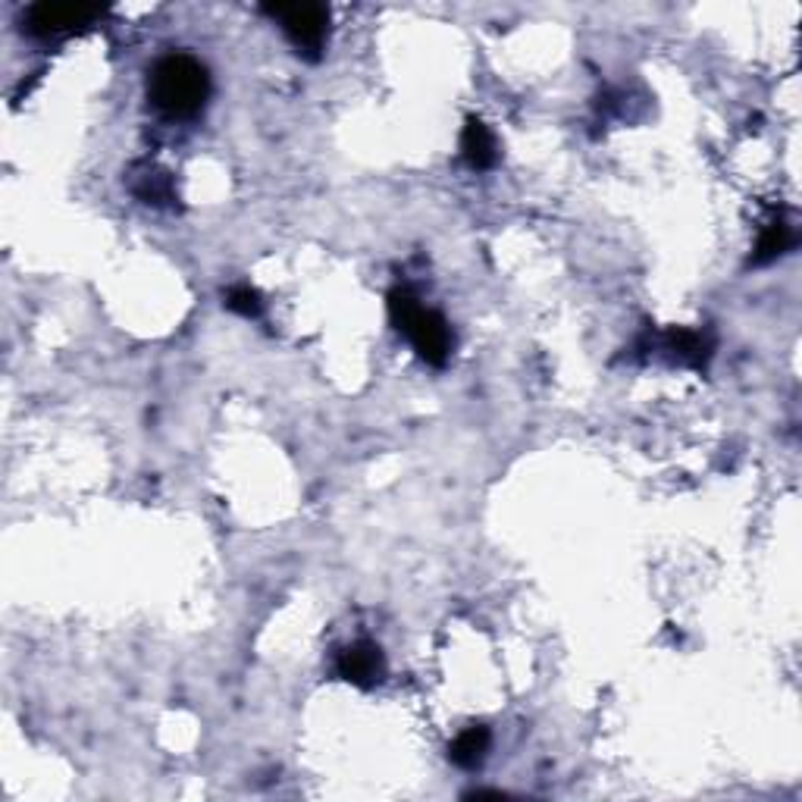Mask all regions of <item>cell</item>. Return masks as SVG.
<instances>
[{
    "mask_svg": "<svg viewBox=\"0 0 802 802\" xmlns=\"http://www.w3.org/2000/svg\"><path fill=\"white\" fill-rule=\"evenodd\" d=\"M151 104L173 119H189L204 110L211 97V75L191 54H166L148 72Z\"/></svg>",
    "mask_w": 802,
    "mask_h": 802,
    "instance_id": "1",
    "label": "cell"
},
{
    "mask_svg": "<svg viewBox=\"0 0 802 802\" xmlns=\"http://www.w3.org/2000/svg\"><path fill=\"white\" fill-rule=\"evenodd\" d=\"M389 317H392L396 330L408 335V342L414 345V352L421 354L426 364L443 367L449 361L451 349H455L451 327L443 314L421 305V298L411 288L399 285L389 292Z\"/></svg>",
    "mask_w": 802,
    "mask_h": 802,
    "instance_id": "2",
    "label": "cell"
},
{
    "mask_svg": "<svg viewBox=\"0 0 802 802\" xmlns=\"http://www.w3.org/2000/svg\"><path fill=\"white\" fill-rule=\"evenodd\" d=\"M267 16L283 25L292 48L307 60H320L330 38V10L323 3H267Z\"/></svg>",
    "mask_w": 802,
    "mask_h": 802,
    "instance_id": "3",
    "label": "cell"
},
{
    "mask_svg": "<svg viewBox=\"0 0 802 802\" xmlns=\"http://www.w3.org/2000/svg\"><path fill=\"white\" fill-rule=\"evenodd\" d=\"M101 7L92 3H35L25 10V28L38 38H60V35H72L85 25L101 20Z\"/></svg>",
    "mask_w": 802,
    "mask_h": 802,
    "instance_id": "4",
    "label": "cell"
},
{
    "mask_svg": "<svg viewBox=\"0 0 802 802\" xmlns=\"http://www.w3.org/2000/svg\"><path fill=\"white\" fill-rule=\"evenodd\" d=\"M335 671H339L342 681L361 686V689H370V686L386 681V656H382L377 642L361 639V642H352L349 649L339 652Z\"/></svg>",
    "mask_w": 802,
    "mask_h": 802,
    "instance_id": "5",
    "label": "cell"
},
{
    "mask_svg": "<svg viewBox=\"0 0 802 802\" xmlns=\"http://www.w3.org/2000/svg\"><path fill=\"white\" fill-rule=\"evenodd\" d=\"M461 154L473 169H490L498 161V144L496 135L490 132V126L483 119L471 117L464 122V132H461Z\"/></svg>",
    "mask_w": 802,
    "mask_h": 802,
    "instance_id": "6",
    "label": "cell"
},
{
    "mask_svg": "<svg viewBox=\"0 0 802 802\" xmlns=\"http://www.w3.org/2000/svg\"><path fill=\"white\" fill-rule=\"evenodd\" d=\"M664 352H671L674 361H681L686 367L706 370L708 357H711V339L699 330H674L664 335Z\"/></svg>",
    "mask_w": 802,
    "mask_h": 802,
    "instance_id": "7",
    "label": "cell"
},
{
    "mask_svg": "<svg viewBox=\"0 0 802 802\" xmlns=\"http://www.w3.org/2000/svg\"><path fill=\"white\" fill-rule=\"evenodd\" d=\"M490 743H493V733H490V728H483V724H471V728H464V731L451 740L449 758L455 762V765H458V768L471 771V768H476V765H483V758H486V753H490Z\"/></svg>",
    "mask_w": 802,
    "mask_h": 802,
    "instance_id": "8",
    "label": "cell"
},
{
    "mask_svg": "<svg viewBox=\"0 0 802 802\" xmlns=\"http://www.w3.org/2000/svg\"><path fill=\"white\" fill-rule=\"evenodd\" d=\"M132 191L142 198L144 204H154V208H164L169 201H176L173 176L166 169H157V166H148L142 176L132 182Z\"/></svg>",
    "mask_w": 802,
    "mask_h": 802,
    "instance_id": "9",
    "label": "cell"
},
{
    "mask_svg": "<svg viewBox=\"0 0 802 802\" xmlns=\"http://www.w3.org/2000/svg\"><path fill=\"white\" fill-rule=\"evenodd\" d=\"M790 245H793V233H790V226H787L783 220H771V223L762 229V236H758L753 263H771V260H778L780 255H787V251H790Z\"/></svg>",
    "mask_w": 802,
    "mask_h": 802,
    "instance_id": "10",
    "label": "cell"
},
{
    "mask_svg": "<svg viewBox=\"0 0 802 802\" xmlns=\"http://www.w3.org/2000/svg\"><path fill=\"white\" fill-rule=\"evenodd\" d=\"M226 307L233 314H241V317H260L263 302H260L258 288H251V285H233L226 292Z\"/></svg>",
    "mask_w": 802,
    "mask_h": 802,
    "instance_id": "11",
    "label": "cell"
}]
</instances>
